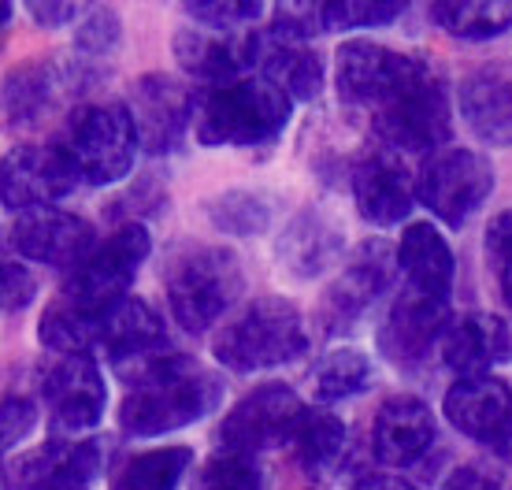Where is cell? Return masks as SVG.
Listing matches in <instances>:
<instances>
[{"label": "cell", "instance_id": "6da1fadb", "mask_svg": "<svg viewBox=\"0 0 512 490\" xmlns=\"http://www.w3.org/2000/svg\"><path fill=\"white\" fill-rule=\"evenodd\" d=\"M223 401V383L179 353H153L130 372L119 427L134 439H153L205 420Z\"/></svg>", "mask_w": 512, "mask_h": 490}, {"label": "cell", "instance_id": "7a4b0ae2", "mask_svg": "<svg viewBox=\"0 0 512 490\" xmlns=\"http://www.w3.org/2000/svg\"><path fill=\"white\" fill-rule=\"evenodd\" d=\"M290 123V97L268 78H238L197 101L193 134L201 145H268Z\"/></svg>", "mask_w": 512, "mask_h": 490}, {"label": "cell", "instance_id": "3957f363", "mask_svg": "<svg viewBox=\"0 0 512 490\" xmlns=\"http://www.w3.org/2000/svg\"><path fill=\"white\" fill-rule=\"evenodd\" d=\"M305 349V320L286 297H256L216 331V361L231 372L282 368L297 361Z\"/></svg>", "mask_w": 512, "mask_h": 490}, {"label": "cell", "instance_id": "277c9868", "mask_svg": "<svg viewBox=\"0 0 512 490\" xmlns=\"http://www.w3.org/2000/svg\"><path fill=\"white\" fill-rule=\"evenodd\" d=\"M167 305L182 331L201 335L245 290L242 264L223 245H190L171 257L164 275Z\"/></svg>", "mask_w": 512, "mask_h": 490}, {"label": "cell", "instance_id": "5b68a950", "mask_svg": "<svg viewBox=\"0 0 512 490\" xmlns=\"http://www.w3.org/2000/svg\"><path fill=\"white\" fill-rule=\"evenodd\" d=\"M60 149L71 156L82 182L112 186L127 179V171L134 168V156L141 149L138 123L127 104H90L67 119Z\"/></svg>", "mask_w": 512, "mask_h": 490}, {"label": "cell", "instance_id": "8992f818", "mask_svg": "<svg viewBox=\"0 0 512 490\" xmlns=\"http://www.w3.org/2000/svg\"><path fill=\"white\" fill-rule=\"evenodd\" d=\"M431 75L427 60L412 52H397L375 41H346L334 56V86L349 104L386 108L401 93H409L416 82Z\"/></svg>", "mask_w": 512, "mask_h": 490}, {"label": "cell", "instance_id": "52a82bcc", "mask_svg": "<svg viewBox=\"0 0 512 490\" xmlns=\"http://www.w3.org/2000/svg\"><path fill=\"white\" fill-rule=\"evenodd\" d=\"M153 249V238L141 223H123L116 234H108L90 260L82 268L71 271L64 294L75 297L78 305H86L90 312H108L116 309L119 301H127V290L134 283V275L141 271L145 257Z\"/></svg>", "mask_w": 512, "mask_h": 490}, {"label": "cell", "instance_id": "ba28073f", "mask_svg": "<svg viewBox=\"0 0 512 490\" xmlns=\"http://www.w3.org/2000/svg\"><path fill=\"white\" fill-rule=\"evenodd\" d=\"M301 416H305V405L290 387H279V383L256 387L219 420L216 446L223 453H242V457L275 450L294 439Z\"/></svg>", "mask_w": 512, "mask_h": 490}, {"label": "cell", "instance_id": "9c48e42d", "mask_svg": "<svg viewBox=\"0 0 512 490\" xmlns=\"http://www.w3.org/2000/svg\"><path fill=\"white\" fill-rule=\"evenodd\" d=\"M372 127L390 149H401V153H435L453 134V112H449L446 86L435 75H427L409 93H401L397 101L379 108Z\"/></svg>", "mask_w": 512, "mask_h": 490}, {"label": "cell", "instance_id": "30bf717a", "mask_svg": "<svg viewBox=\"0 0 512 490\" xmlns=\"http://www.w3.org/2000/svg\"><path fill=\"white\" fill-rule=\"evenodd\" d=\"M494 190V168L487 156L472 149H446L438 153L416 179V197L435 212L438 220L461 227L475 216Z\"/></svg>", "mask_w": 512, "mask_h": 490}, {"label": "cell", "instance_id": "8fae6325", "mask_svg": "<svg viewBox=\"0 0 512 490\" xmlns=\"http://www.w3.org/2000/svg\"><path fill=\"white\" fill-rule=\"evenodd\" d=\"M82 175L60 145H15L0 168V197L8 208H49L71 194Z\"/></svg>", "mask_w": 512, "mask_h": 490}, {"label": "cell", "instance_id": "7c38bea8", "mask_svg": "<svg viewBox=\"0 0 512 490\" xmlns=\"http://www.w3.org/2000/svg\"><path fill=\"white\" fill-rule=\"evenodd\" d=\"M264 41L253 30H208V26H186L175 34V60L186 75L227 86L245 78L249 67H260Z\"/></svg>", "mask_w": 512, "mask_h": 490}, {"label": "cell", "instance_id": "4fadbf2b", "mask_svg": "<svg viewBox=\"0 0 512 490\" xmlns=\"http://www.w3.org/2000/svg\"><path fill=\"white\" fill-rule=\"evenodd\" d=\"M453 323L446 297L423 294L416 286L401 290L394 305L386 312L383 327H379V349L394 364H420L435 346H442V335Z\"/></svg>", "mask_w": 512, "mask_h": 490}, {"label": "cell", "instance_id": "5bb4252c", "mask_svg": "<svg viewBox=\"0 0 512 490\" xmlns=\"http://www.w3.org/2000/svg\"><path fill=\"white\" fill-rule=\"evenodd\" d=\"M41 394L52 409V435H82L97 427L108 401L93 357H60L41 379Z\"/></svg>", "mask_w": 512, "mask_h": 490}, {"label": "cell", "instance_id": "9a60e30c", "mask_svg": "<svg viewBox=\"0 0 512 490\" xmlns=\"http://www.w3.org/2000/svg\"><path fill=\"white\" fill-rule=\"evenodd\" d=\"M15 253L26 260H38L49 268H82L90 253L97 249V234L86 220H78L71 212H56V208H34L23 212L12 227Z\"/></svg>", "mask_w": 512, "mask_h": 490}, {"label": "cell", "instance_id": "2e32d148", "mask_svg": "<svg viewBox=\"0 0 512 490\" xmlns=\"http://www.w3.org/2000/svg\"><path fill=\"white\" fill-rule=\"evenodd\" d=\"M127 108L138 123V138L145 153H175L186 138V127L197 123L190 90L167 75L138 78Z\"/></svg>", "mask_w": 512, "mask_h": 490}, {"label": "cell", "instance_id": "e0dca14e", "mask_svg": "<svg viewBox=\"0 0 512 490\" xmlns=\"http://www.w3.org/2000/svg\"><path fill=\"white\" fill-rule=\"evenodd\" d=\"M446 420L464 439L498 446L512 439V390L494 375L457 379L446 394Z\"/></svg>", "mask_w": 512, "mask_h": 490}, {"label": "cell", "instance_id": "ac0fdd59", "mask_svg": "<svg viewBox=\"0 0 512 490\" xmlns=\"http://www.w3.org/2000/svg\"><path fill=\"white\" fill-rule=\"evenodd\" d=\"M353 197H357L360 216L368 223H379V227L401 223L412 212V205L420 201L409 168L386 149L364 156L353 168Z\"/></svg>", "mask_w": 512, "mask_h": 490}, {"label": "cell", "instance_id": "d6986e66", "mask_svg": "<svg viewBox=\"0 0 512 490\" xmlns=\"http://www.w3.org/2000/svg\"><path fill=\"white\" fill-rule=\"evenodd\" d=\"M461 116L472 127L475 138L487 145H512V64L494 60V64L475 67L461 82Z\"/></svg>", "mask_w": 512, "mask_h": 490}, {"label": "cell", "instance_id": "ffe728a7", "mask_svg": "<svg viewBox=\"0 0 512 490\" xmlns=\"http://www.w3.org/2000/svg\"><path fill=\"white\" fill-rule=\"evenodd\" d=\"M442 361L449 372H457L461 379H475L487 375L494 364L512 361V331L505 327V320L498 316H457L442 335Z\"/></svg>", "mask_w": 512, "mask_h": 490}, {"label": "cell", "instance_id": "44dd1931", "mask_svg": "<svg viewBox=\"0 0 512 490\" xmlns=\"http://www.w3.org/2000/svg\"><path fill=\"white\" fill-rule=\"evenodd\" d=\"M397 253L383 242H368L357 257L349 260V268L338 275L334 290L327 294V327H349L364 309H372V301L394 283Z\"/></svg>", "mask_w": 512, "mask_h": 490}, {"label": "cell", "instance_id": "7402d4cb", "mask_svg": "<svg viewBox=\"0 0 512 490\" xmlns=\"http://www.w3.org/2000/svg\"><path fill=\"white\" fill-rule=\"evenodd\" d=\"M431 442H435V416L420 398L401 394V398L383 401L372 427V450L383 465H412L431 450Z\"/></svg>", "mask_w": 512, "mask_h": 490}, {"label": "cell", "instance_id": "603a6c76", "mask_svg": "<svg viewBox=\"0 0 512 490\" xmlns=\"http://www.w3.org/2000/svg\"><path fill=\"white\" fill-rule=\"evenodd\" d=\"M97 468H101V450L93 442L49 439L41 442L38 450L19 453L8 465V479H12V487L30 490H45L52 483H86L90 487Z\"/></svg>", "mask_w": 512, "mask_h": 490}, {"label": "cell", "instance_id": "cb8c5ba5", "mask_svg": "<svg viewBox=\"0 0 512 490\" xmlns=\"http://www.w3.org/2000/svg\"><path fill=\"white\" fill-rule=\"evenodd\" d=\"M167 342L164 320L156 316L141 297H127L119 301L116 309H108L101 316V342H97V353H108L112 361H145L153 357L156 346Z\"/></svg>", "mask_w": 512, "mask_h": 490}, {"label": "cell", "instance_id": "d4e9b609", "mask_svg": "<svg viewBox=\"0 0 512 490\" xmlns=\"http://www.w3.org/2000/svg\"><path fill=\"white\" fill-rule=\"evenodd\" d=\"M397 268L409 275V286H416L423 294L446 297L453 275H457V260H453V249L438 227L412 223L397 242Z\"/></svg>", "mask_w": 512, "mask_h": 490}, {"label": "cell", "instance_id": "484cf974", "mask_svg": "<svg viewBox=\"0 0 512 490\" xmlns=\"http://www.w3.org/2000/svg\"><path fill=\"white\" fill-rule=\"evenodd\" d=\"M342 245H346V238H342L338 223H331L320 212H301L279 234V257L286 271H294L297 279H316L338 260Z\"/></svg>", "mask_w": 512, "mask_h": 490}, {"label": "cell", "instance_id": "4316f807", "mask_svg": "<svg viewBox=\"0 0 512 490\" xmlns=\"http://www.w3.org/2000/svg\"><path fill=\"white\" fill-rule=\"evenodd\" d=\"M101 316L104 312H90L86 305H78L75 297L60 294L41 312L38 335L60 357H93L97 342H101Z\"/></svg>", "mask_w": 512, "mask_h": 490}, {"label": "cell", "instance_id": "83f0119b", "mask_svg": "<svg viewBox=\"0 0 512 490\" xmlns=\"http://www.w3.org/2000/svg\"><path fill=\"white\" fill-rule=\"evenodd\" d=\"M260 71L290 101H312L323 86V60L312 49L290 45V41H264Z\"/></svg>", "mask_w": 512, "mask_h": 490}, {"label": "cell", "instance_id": "f1b7e54d", "mask_svg": "<svg viewBox=\"0 0 512 490\" xmlns=\"http://www.w3.org/2000/svg\"><path fill=\"white\" fill-rule=\"evenodd\" d=\"M190 461V446H156V450L134 453L112 472V490H175Z\"/></svg>", "mask_w": 512, "mask_h": 490}, {"label": "cell", "instance_id": "f546056e", "mask_svg": "<svg viewBox=\"0 0 512 490\" xmlns=\"http://www.w3.org/2000/svg\"><path fill=\"white\" fill-rule=\"evenodd\" d=\"M431 15L453 38L487 41L512 26V0H449V4H435Z\"/></svg>", "mask_w": 512, "mask_h": 490}, {"label": "cell", "instance_id": "4dcf8cb0", "mask_svg": "<svg viewBox=\"0 0 512 490\" xmlns=\"http://www.w3.org/2000/svg\"><path fill=\"white\" fill-rule=\"evenodd\" d=\"M60 82L52 67L26 64L4 78V112L12 123H38L60 97Z\"/></svg>", "mask_w": 512, "mask_h": 490}, {"label": "cell", "instance_id": "1f68e13d", "mask_svg": "<svg viewBox=\"0 0 512 490\" xmlns=\"http://www.w3.org/2000/svg\"><path fill=\"white\" fill-rule=\"evenodd\" d=\"M290 446L305 472H323L338 461V453L346 446V424L331 409H305Z\"/></svg>", "mask_w": 512, "mask_h": 490}, {"label": "cell", "instance_id": "d6a6232c", "mask_svg": "<svg viewBox=\"0 0 512 490\" xmlns=\"http://www.w3.org/2000/svg\"><path fill=\"white\" fill-rule=\"evenodd\" d=\"M368 383H372V361L360 349H331V353H323L312 375H308V387H312L316 401L353 398Z\"/></svg>", "mask_w": 512, "mask_h": 490}, {"label": "cell", "instance_id": "836d02e7", "mask_svg": "<svg viewBox=\"0 0 512 490\" xmlns=\"http://www.w3.org/2000/svg\"><path fill=\"white\" fill-rule=\"evenodd\" d=\"M119 41H123V26L112 8H97V12L78 26L75 38V64L67 71V78H86L90 82L97 75V64H108L116 56Z\"/></svg>", "mask_w": 512, "mask_h": 490}, {"label": "cell", "instance_id": "e575fe53", "mask_svg": "<svg viewBox=\"0 0 512 490\" xmlns=\"http://www.w3.org/2000/svg\"><path fill=\"white\" fill-rule=\"evenodd\" d=\"M193 490H264V472L242 453H219L197 468Z\"/></svg>", "mask_w": 512, "mask_h": 490}, {"label": "cell", "instance_id": "d590c367", "mask_svg": "<svg viewBox=\"0 0 512 490\" xmlns=\"http://www.w3.org/2000/svg\"><path fill=\"white\" fill-rule=\"evenodd\" d=\"M260 12H264L260 0H193L186 4V15L208 30H245V23H253Z\"/></svg>", "mask_w": 512, "mask_h": 490}, {"label": "cell", "instance_id": "8d00e7d4", "mask_svg": "<svg viewBox=\"0 0 512 490\" xmlns=\"http://www.w3.org/2000/svg\"><path fill=\"white\" fill-rule=\"evenodd\" d=\"M487 264L501 290V301L512 309V208L487 223Z\"/></svg>", "mask_w": 512, "mask_h": 490}, {"label": "cell", "instance_id": "74e56055", "mask_svg": "<svg viewBox=\"0 0 512 490\" xmlns=\"http://www.w3.org/2000/svg\"><path fill=\"white\" fill-rule=\"evenodd\" d=\"M208 216H212L216 227H223V231L256 234V231H264V223H268V208L260 205L253 194H227L208 208Z\"/></svg>", "mask_w": 512, "mask_h": 490}, {"label": "cell", "instance_id": "f35d334b", "mask_svg": "<svg viewBox=\"0 0 512 490\" xmlns=\"http://www.w3.org/2000/svg\"><path fill=\"white\" fill-rule=\"evenodd\" d=\"M320 30H327L323 4H279L275 8V41L301 45V41L316 38Z\"/></svg>", "mask_w": 512, "mask_h": 490}, {"label": "cell", "instance_id": "ab89813d", "mask_svg": "<svg viewBox=\"0 0 512 490\" xmlns=\"http://www.w3.org/2000/svg\"><path fill=\"white\" fill-rule=\"evenodd\" d=\"M405 4H357V0H342V4H323L327 15V30H349V26H386L401 15Z\"/></svg>", "mask_w": 512, "mask_h": 490}, {"label": "cell", "instance_id": "60d3db41", "mask_svg": "<svg viewBox=\"0 0 512 490\" xmlns=\"http://www.w3.org/2000/svg\"><path fill=\"white\" fill-rule=\"evenodd\" d=\"M38 424V405L26 398H8L4 401V416H0V431H4V450L19 446L30 435V427Z\"/></svg>", "mask_w": 512, "mask_h": 490}, {"label": "cell", "instance_id": "b9f144b4", "mask_svg": "<svg viewBox=\"0 0 512 490\" xmlns=\"http://www.w3.org/2000/svg\"><path fill=\"white\" fill-rule=\"evenodd\" d=\"M34 294H38V279L19 260H4V312L26 309Z\"/></svg>", "mask_w": 512, "mask_h": 490}, {"label": "cell", "instance_id": "7bdbcfd3", "mask_svg": "<svg viewBox=\"0 0 512 490\" xmlns=\"http://www.w3.org/2000/svg\"><path fill=\"white\" fill-rule=\"evenodd\" d=\"M442 490H501V487H498V479L487 476L483 468L468 465V468H457V472L442 483Z\"/></svg>", "mask_w": 512, "mask_h": 490}, {"label": "cell", "instance_id": "ee69618b", "mask_svg": "<svg viewBox=\"0 0 512 490\" xmlns=\"http://www.w3.org/2000/svg\"><path fill=\"white\" fill-rule=\"evenodd\" d=\"M75 12H78V4H30V15H34L41 26H64L75 19Z\"/></svg>", "mask_w": 512, "mask_h": 490}, {"label": "cell", "instance_id": "f6af8a7d", "mask_svg": "<svg viewBox=\"0 0 512 490\" xmlns=\"http://www.w3.org/2000/svg\"><path fill=\"white\" fill-rule=\"evenodd\" d=\"M357 490H416V487L397 476H372V479H364Z\"/></svg>", "mask_w": 512, "mask_h": 490}, {"label": "cell", "instance_id": "bcb514c9", "mask_svg": "<svg viewBox=\"0 0 512 490\" xmlns=\"http://www.w3.org/2000/svg\"><path fill=\"white\" fill-rule=\"evenodd\" d=\"M45 490H90L86 483H52V487H45Z\"/></svg>", "mask_w": 512, "mask_h": 490}]
</instances>
